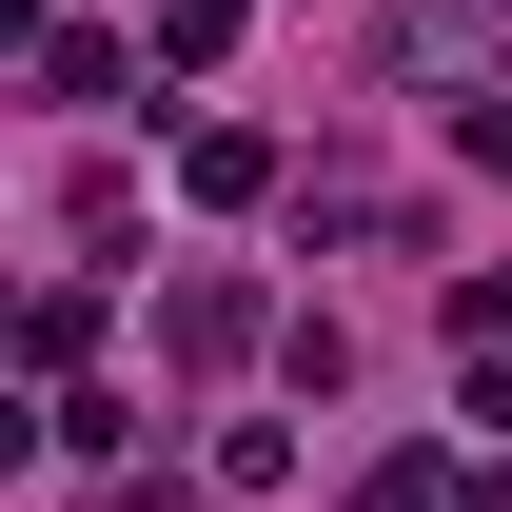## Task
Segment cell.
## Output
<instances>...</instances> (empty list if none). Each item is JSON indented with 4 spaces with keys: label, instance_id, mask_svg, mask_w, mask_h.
<instances>
[{
    "label": "cell",
    "instance_id": "cell-1",
    "mask_svg": "<svg viewBox=\"0 0 512 512\" xmlns=\"http://www.w3.org/2000/svg\"><path fill=\"white\" fill-rule=\"evenodd\" d=\"M178 197H197V217L276 197V138H256V119H197V138H178Z\"/></svg>",
    "mask_w": 512,
    "mask_h": 512
},
{
    "label": "cell",
    "instance_id": "cell-2",
    "mask_svg": "<svg viewBox=\"0 0 512 512\" xmlns=\"http://www.w3.org/2000/svg\"><path fill=\"white\" fill-rule=\"evenodd\" d=\"M394 60H414V79H493V0H414Z\"/></svg>",
    "mask_w": 512,
    "mask_h": 512
},
{
    "label": "cell",
    "instance_id": "cell-3",
    "mask_svg": "<svg viewBox=\"0 0 512 512\" xmlns=\"http://www.w3.org/2000/svg\"><path fill=\"white\" fill-rule=\"evenodd\" d=\"M158 335H178V355H237V335H256V276H178Z\"/></svg>",
    "mask_w": 512,
    "mask_h": 512
},
{
    "label": "cell",
    "instance_id": "cell-4",
    "mask_svg": "<svg viewBox=\"0 0 512 512\" xmlns=\"http://www.w3.org/2000/svg\"><path fill=\"white\" fill-rule=\"evenodd\" d=\"M138 60H178V79H217V60H237V0H158V40H138Z\"/></svg>",
    "mask_w": 512,
    "mask_h": 512
},
{
    "label": "cell",
    "instance_id": "cell-5",
    "mask_svg": "<svg viewBox=\"0 0 512 512\" xmlns=\"http://www.w3.org/2000/svg\"><path fill=\"white\" fill-rule=\"evenodd\" d=\"M40 99H119V40L99 20H40Z\"/></svg>",
    "mask_w": 512,
    "mask_h": 512
},
{
    "label": "cell",
    "instance_id": "cell-6",
    "mask_svg": "<svg viewBox=\"0 0 512 512\" xmlns=\"http://www.w3.org/2000/svg\"><path fill=\"white\" fill-rule=\"evenodd\" d=\"M355 512H453V453H375V473H355Z\"/></svg>",
    "mask_w": 512,
    "mask_h": 512
},
{
    "label": "cell",
    "instance_id": "cell-7",
    "mask_svg": "<svg viewBox=\"0 0 512 512\" xmlns=\"http://www.w3.org/2000/svg\"><path fill=\"white\" fill-rule=\"evenodd\" d=\"M473 434H512V335H473Z\"/></svg>",
    "mask_w": 512,
    "mask_h": 512
},
{
    "label": "cell",
    "instance_id": "cell-8",
    "mask_svg": "<svg viewBox=\"0 0 512 512\" xmlns=\"http://www.w3.org/2000/svg\"><path fill=\"white\" fill-rule=\"evenodd\" d=\"M453 138H473V158H493V178H512V99H453Z\"/></svg>",
    "mask_w": 512,
    "mask_h": 512
},
{
    "label": "cell",
    "instance_id": "cell-9",
    "mask_svg": "<svg viewBox=\"0 0 512 512\" xmlns=\"http://www.w3.org/2000/svg\"><path fill=\"white\" fill-rule=\"evenodd\" d=\"M473 512H512V493H473Z\"/></svg>",
    "mask_w": 512,
    "mask_h": 512
}]
</instances>
